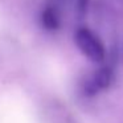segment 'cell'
Returning <instances> with one entry per match:
<instances>
[{
    "instance_id": "obj_1",
    "label": "cell",
    "mask_w": 123,
    "mask_h": 123,
    "mask_svg": "<svg viewBox=\"0 0 123 123\" xmlns=\"http://www.w3.org/2000/svg\"><path fill=\"white\" fill-rule=\"evenodd\" d=\"M75 45L78 46L83 56L93 62H102L106 56L103 43L101 38L87 28H80L74 35Z\"/></svg>"
},
{
    "instance_id": "obj_2",
    "label": "cell",
    "mask_w": 123,
    "mask_h": 123,
    "mask_svg": "<svg viewBox=\"0 0 123 123\" xmlns=\"http://www.w3.org/2000/svg\"><path fill=\"white\" fill-rule=\"evenodd\" d=\"M112 72L109 68H99L95 73L93 74L91 80L86 83V93L93 95V94L98 93L101 90L110 87V85L112 83Z\"/></svg>"
},
{
    "instance_id": "obj_3",
    "label": "cell",
    "mask_w": 123,
    "mask_h": 123,
    "mask_svg": "<svg viewBox=\"0 0 123 123\" xmlns=\"http://www.w3.org/2000/svg\"><path fill=\"white\" fill-rule=\"evenodd\" d=\"M43 24L48 29H56L60 25V17L54 8H46L43 12Z\"/></svg>"
}]
</instances>
